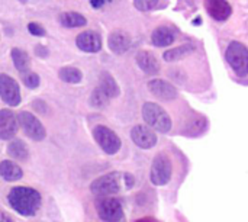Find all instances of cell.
I'll list each match as a JSON object with an SVG mask.
<instances>
[{
    "label": "cell",
    "instance_id": "6da1fadb",
    "mask_svg": "<svg viewBox=\"0 0 248 222\" xmlns=\"http://www.w3.org/2000/svg\"><path fill=\"white\" fill-rule=\"evenodd\" d=\"M7 202L13 211L22 217H35L41 208V195L38 190L26 186H16L9 190Z\"/></svg>",
    "mask_w": 248,
    "mask_h": 222
},
{
    "label": "cell",
    "instance_id": "7a4b0ae2",
    "mask_svg": "<svg viewBox=\"0 0 248 222\" xmlns=\"http://www.w3.org/2000/svg\"><path fill=\"white\" fill-rule=\"evenodd\" d=\"M142 118L151 129H155L163 134H166L171 129V119H170L169 113L157 103H153V102L144 103Z\"/></svg>",
    "mask_w": 248,
    "mask_h": 222
},
{
    "label": "cell",
    "instance_id": "3957f363",
    "mask_svg": "<svg viewBox=\"0 0 248 222\" xmlns=\"http://www.w3.org/2000/svg\"><path fill=\"white\" fill-rule=\"evenodd\" d=\"M225 58H227L230 67L234 70V73L238 77H247L248 48L244 44H241L238 41H232L225 51Z\"/></svg>",
    "mask_w": 248,
    "mask_h": 222
},
{
    "label": "cell",
    "instance_id": "277c9868",
    "mask_svg": "<svg viewBox=\"0 0 248 222\" xmlns=\"http://www.w3.org/2000/svg\"><path fill=\"white\" fill-rule=\"evenodd\" d=\"M173 174L171 160L166 153H160L154 157L151 170H150V180L155 186H166Z\"/></svg>",
    "mask_w": 248,
    "mask_h": 222
},
{
    "label": "cell",
    "instance_id": "5b68a950",
    "mask_svg": "<svg viewBox=\"0 0 248 222\" xmlns=\"http://www.w3.org/2000/svg\"><path fill=\"white\" fill-rule=\"evenodd\" d=\"M124 174L119 172H112L108 174H103L92 182L90 192L99 198H106L109 195H115L121 190V180Z\"/></svg>",
    "mask_w": 248,
    "mask_h": 222
},
{
    "label": "cell",
    "instance_id": "8992f818",
    "mask_svg": "<svg viewBox=\"0 0 248 222\" xmlns=\"http://www.w3.org/2000/svg\"><path fill=\"white\" fill-rule=\"evenodd\" d=\"M93 138L97 143V145L109 156L116 154L121 150V138L118 137L116 132H113L110 128L105 127V125H97L93 128Z\"/></svg>",
    "mask_w": 248,
    "mask_h": 222
},
{
    "label": "cell",
    "instance_id": "52a82bcc",
    "mask_svg": "<svg viewBox=\"0 0 248 222\" xmlns=\"http://www.w3.org/2000/svg\"><path fill=\"white\" fill-rule=\"evenodd\" d=\"M96 211L103 222H119L124 218L122 204L116 198H99L96 199Z\"/></svg>",
    "mask_w": 248,
    "mask_h": 222
},
{
    "label": "cell",
    "instance_id": "ba28073f",
    "mask_svg": "<svg viewBox=\"0 0 248 222\" xmlns=\"http://www.w3.org/2000/svg\"><path fill=\"white\" fill-rule=\"evenodd\" d=\"M17 122L20 128L23 129L25 135L33 141H42L46 137V131L41 121L31 112H19L17 115Z\"/></svg>",
    "mask_w": 248,
    "mask_h": 222
},
{
    "label": "cell",
    "instance_id": "9c48e42d",
    "mask_svg": "<svg viewBox=\"0 0 248 222\" xmlns=\"http://www.w3.org/2000/svg\"><path fill=\"white\" fill-rule=\"evenodd\" d=\"M0 97L1 100L15 108L20 103V89L16 80L7 74H0Z\"/></svg>",
    "mask_w": 248,
    "mask_h": 222
},
{
    "label": "cell",
    "instance_id": "30bf717a",
    "mask_svg": "<svg viewBox=\"0 0 248 222\" xmlns=\"http://www.w3.org/2000/svg\"><path fill=\"white\" fill-rule=\"evenodd\" d=\"M131 140L142 150H150L157 144V134L148 125H135L131 129Z\"/></svg>",
    "mask_w": 248,
    "mask_h": 222
},
{
    "label": "cell",
    "instance_id": "8fae6325",
    "mask_svg": "<svg viewBox=\"0 0 248 222\" xmlns=\"http://www.w3.org/2000/svg\"><path fill=\"white\" fill-rule=\"evenodd\" d=\"M19 128L17 118L10 109L0 111V140H12Z\"/></svg>",
    "mask_w": 248,
    "mask_h": 222
},
{
    "label": "cell",
    "instance_id": "7c38bea8",
    "mask_svg": "<svg viewBox=\"0 0 248 222\" xmlns=\"http://www.w3.org/2000/svg\"><path fill=\"white\" fill-rule=\"evenodd\" d=\"M205 7L209 16L217 22H225L232 13V7L227 0H205Z\"/></svg>",
    "mask_w": 248,
    "mask_h": 222
},
{
    "label": "cell",
    "instance_id": "4fadbf2b",
    "mask_svg": "<svg viewBox=\"0 0 248 222\" xmlns=\"http://www.w3.org/2000/svg\"><path fill=\"white\" fill-rule=\"evenodd\" d=\"M76 44L84 52H97L102 48V38L97 32L86 31V32H81L80 35H77Z\"/></svg>",
    "mask_w": 248,
    "mask_h": 222
},
{
    "label": "cell",
    "instance_id": "5bb4252c",
    "mask_svg": "<svg viewBox=\"0 0 248 222\" xmlns=\"http://www.w3.org/2000/svg\"><path fill=\"white\" fill-rule=\"evenodd\" d=\"M148 89L154 96H157L161 100H173V99L177 97L176 87L173 84H170L169 81H166V80H160V79L151 80L148 83Z\"/></svg>",
    "mask_w": 248,
    "mask_h": 222
},
{
    "label": "cell",
    "instance_id": "9a60e30c",
    "mask_svg": "<svg viewBox=\"0 0 248 222\" xmlns=\"http://www.w3.org/2000/svg\"><path fill=\"white\" fill-rule=\"evenodd\" d=\"M108 45L112 52L115 54H124L129 49L131 45V38L124 32V31H115L109 35Z\"/></svg>",
    "mask_w": 248,
    "mask_h": 222
},
{
    "label": "cell",
    "instance_id": "2e32d148",
    "mask_svg": "<svg viewBox=\"0 0 248 222\" xmlns=\"http://www.w3.org/2000/svg\"><path fill=\"white\" fill-rule=\"evenodd\" d=\"M137 64H138V67L144 73H147L150 76L157 74L160 71V64L157 61V58L151 52H148V51L138 52V55H137Z\"/></svg>",
    "mask_w": 248,
    "mask_h": 222
},
{
    "label": "cell",
    "instance_id": "e0dca14e",
    "mask_svg": "<svg viewBox=\"0 0 248 222\" xmlns=\"http://www.w3.org/2000/svg\"><path fill=\"white\" fill-rule=\"evenodd\" d=\"M0 176L6 182H16L23 177V170L12 160H3L0 163Z\"/></svg>",
    "mask_w": 248,
    "mask_h": 222
},
{
    "label": "cell",
    "instance_id": "ac0fdd59",
    "mask_svg": "<svg viewBox=\"0 0 248 222\" xmlns=\"http://www.w3.org/2000/svg\"><path fill=\"white\" fill-rule=\"evenodd\" d=\"M109 99H113L116 96H119V86L118 83L115 81V79L108 73H102L100 77H99V86H97Z\"/></svg>",
    "mask_w": 248,
    "mask_h": 222
},
{
    "label": "cell",
    "instance_id": "d6986e66",
    "mask_svg": "<svg viewBox=\"0 0 248 222\" xmlns=\"http://www.w3.org/2000/svg\"><path fill=\"white\" fill-rule=\"evenodd\" d=\"M174 38H176L174 32L167 26L157 28L151 35V41L155 47H167L174 42Z\"/></svg>",
    "mask_w": 248,
    "mask_h": 222
},
{
    "label": "cell",
    "instance_id": "ffe728a7",
    "mask_svg": "<svg viewBox=\"0 0 248 222\" xmlns=\"http://www.w3.org/2000/svg\"><path fill=\"white\" fill-rule=\"evenodd\" d=\"M6 151H7L9 157H12L13 160L25 161V160H28V157H29L28 145H26L22 140H13V141H10Z\"/></svg>",
    "mask_w": 248,
    "mask_h": 222
},
{
    "label": "cell",
    "instance_id": "44dd1931",
    "mask_svg": "<svg viewBox=\"0 0 248 222\" xmlns=\"http://www.w3.org/2000/svg\"><path fill=\"white\" fill-rule=\"evenodd\" d=\"M10 55H12L13 64H15V67H16L17 71H20L22 74L29 71V68H31V60H29V55L23 49L13 48L10 51Z\"/></svg>",
    "mask_w": 248,
    "mask_h": 222
},
{
    "label": "cell",
    "instance_id": "7402d4cb",
    "mask_svg": "<svg viewBox=\"0 0 248 222\" xmlns=\"http://www.w3.org/2000/svg\"><path fill=\"white\" fill-rule=\"evenodd\" d=\"M60 23L65 28H80L87 23L86 17L76 12H65L60 16Z\"/></svg>",
    "mask_w": 248,
    "mask_h": 222
},
{
    "label": "cell",
    "instance_id": "603a6c76",
    "mask_svg": "<svg viewBox=\"0 0 248 222\" xmlns=\"http://www.w3.org/2000/svg\"><path fill=\"white\" fill-rule=\"evenodd\" d=\"M58 77L64 81V83H70V84H77L83 80V73L76 68V67H62L58 71Z\"/></svg>",
    "mask_w": 248,
    "mask_h": 222
},
{
    "label": "cell",
    "instance_id": "cb8c5ba5",
    "mask_svg": "<svg viewBox=\"0 0 248 222\" xmlns=\"http://www.w3.org/2000/svg\"><path fill=\"white\" fill-rule=\"evenodd\" d=\"M193 48H195V47L190 45V44H186V45L173 48V49L164 52V60H166V61H170V63H171V61H177V60H180V58L189 55V54L193 51Z\"/></svg>",
    "mask_w": 248,
    "mask_h": 222
},
{
    "label": "cell",
    "instance_id": "d4e9b609",
    "mask_svg": "<svg viewBox=\"0 0 248 222\" xmlns=\"http://www.w3.org/2000/svg\"><path fill=\"white\" fill-rule=\"evenodd\" d=\"M108 102H109V97L97 87L93 93H92V96H90V103H92V106H94V108H103V106H106L108 105Z\"/></svg>",
    "mask_w": 248,
    "mask_h": 222
},
{
    "label": "cell",
    "instance_id": "484cf974",
    "mask_svg": "<svg viewBox=\"0 0 248 222\" xmlns=\"http://www.w3.org/2000/svg\"><path fill=\"white\" fill-rule=\"evenodd\" d=\"M22 79H23L25 86L29 87V89H36L39 86V76L35 74V73H31V71L23 73V77Z\"/></svg>",
    "mask_w": 248,
    "mask_h": 222
},
{
    "label": "cell",
    "instance_id": "4316f807",
    "mask_svg": "<svg viewBox=\"0 0 248 222\" xmlns=\"http://www.w3.org/2000/svg\"><path fill=\"white\" fill-rule=\"evenodd\" d=\"M134 4L138 10L148 12V10H153L158 4V0H134Z\"/></svg>",
    "mask_w": 248,
    "mask_h": 222
},
{
    "label": "cell",
    "instance_id": "83f0119b",
    "mask_svg": "<svg viewBox=\"0 0 248 222\" xmlns=\"http://www.w3.org/2000/svg\"><path fill=\"white\" fill-rule=\"evenodd\" d=\"M28 31L32 35H35V36H44L45 35V29L41 25H38V23H29L28 25Z\"/></svg>",
    "mask_w": 248,
    "mask_h": 222
},
{
    "label": "cell",
    "instance_id": "f1b7e54d",
    "mask_svg": "<svg viewBox=\"0 0 248 222\" xmlns=\"http://www.w3.org/2000/svg\"><path fill=\"white\" fill-rule=\"evenodd\" d=\"M124 179H125V185H126V188L128 189H131L132 186H134V183H135V180H134V177L131 176V174H124Z\"/></svg>",
    "mask_w": 248,
    "mask_h": 222
},
{
    "label": "cell",
    "instance_id": "f546056e",
    "mask_svg": "<svg viewBox=\"0 0 248 222\" xmlns=\"http://www.w3.org/2000/svg\"><path fill=\"white\" fill-rule=\"evenodd\" d=\"M0 222H15V220L4 211H0Z\"/></svg>",
    "mask_w": 248,
    "mask_h": 222
},
{
    "label": "cell",
    "instance_id": "4dcf8cb0",
    "mask_svg": "<svg viewBox=\"0 0 248 222\" xmlns=\"http://www.w3.org/2000/svg\"><path fill=\"white\" fill-rule=\"evenodd\" d=\"M35 52H36L39 57H46V55H48V49L44 48L42 45H38V47L35 48Z\"/></svg>",
    "mask_w": 248,
    "mask_h": 222
},
{
    "label": "cell",
    "instance_id": "1f68e13d",
    "mask_svg": "<svg viewBox=\"0 0 248 222\" xmlns=\"http://www.w3.org/2000/svg\"><path fill=\"white\" fill-rule=\"evenodd\" d=\"M109 1H112V0H90V4L97 9V7H102L103 4H106Z\"/></svg>",
    "mask_w": 248,
    "mask_h": 222
},
{
    "label": "cell",
    "instance_id": "d6a6232c",
    "mask_svg": "<svg viewBox=\"0 0 248 222\" xmlns=\"http://www.w3.org/2000/svg\"><path fill=\"white\" fill-rule=\"evenodd\" d=\"M137 222H158L157 220H154V218H142V220H140V221Z\"/></svg>",
    "mask_w": 248,
    "mask_h": 222
}]
</instances>
